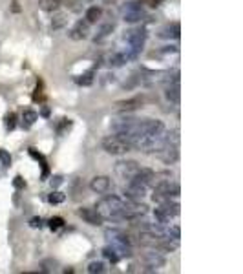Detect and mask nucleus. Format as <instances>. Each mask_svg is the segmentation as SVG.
<instances>
[{
  "mask_svg": "<svg viewBox=\"0 0 243 274\" xmlns=\"http://www.w3.org/2000/svg\"><path fill=\"white\" fill-rule=\"evenodd\" d=\"M147 29L145 27H135V29H130V31H126V35H124V41L128 42L130 48H128V53H126V57L128 59H135L139 55V51L143 50V46H145V42H147Z\"/></svg>",
  "mask_w": 243,
  "mask_h": 274,
  "instance_id": "1",
  "label": "nucleus"
},
{
  "mask_svg": "<svg viewBox=\"0 0 243 274\" xmlns=\"http://www.w3.org/2000/svg\"><path fill=\"white\" fill-rule=\"evenodd\" d=\"M102 148H105V152H108L112 155H123L132 150V145L115 133V135H108L102 139Z\"/></svg>",
  "mask_w": 243,
  "mask_h": 274,
  "instance_id": "2",
  "label": "nucleus"
},
{
  "mask_svg": "<svg viewBox=\"0 0 243 274\" xmlns=\"http://www.w3.org/2000/svg\"><path fill=\"white\" fill-rule=\"evenodd\" d=\"M145 8H143L141 2H137V0H130V2H126V4L121 8V17H123L124 22L128 24H135L139 22V20H143L145 18Z\"/></svg>",
  "mask_w": 243,
  "mask_h": 274,
  "instance_id": "3",
  "label": "nucleus"
},
{
  "mask_svg": "<svg viewBox=\"0 0 243 274\" xmlns=\"http://www.w3.org/2000/svg\"><path fill=\"white\" fill-rule=\"evenodd\" d=\"M139 168H141V166L137 164V161H119V163L115 164V174H117L121 179H124V181H130V179L137 174Z\"/></svg>",
  "mask_w": 243,
  "mask_h": 274,
  "instance_id": "4",
  "label": "nucleus"
},
{
  "mask_svg": "<svg viewBox=\"0 0 243 274\" xmlns=\"http://www.w3.org/2000/svg\"><path fill=\"white\" fill-rule=\"evenodd\" d=\"M145 261H147V269H145V272H156L157 269L165 267V263H166L163 252H156V249L152 252H147V254H145Z\"/></svg>",
  "mask_w": 243,
  "mask_h": 274,
  "instance_id": "5",
  "label": "nucleus"
},
{
  "mask_svg": "<svg viewBox=\"0 0 243 274\" xmlns=\"http://www.w3.org/2000/svg\"><path fill=\"white\" fill-rule=\"evenodd\" d=\"M147 196V187H143L139 183L126 181V187H124V197H128L132 201H141Z\"/></svg>",
  "mask_w": 243,
  "mask_h": 274,
  "instance_id": "6",
  "label": "nucleus"
},
{
  "mask_svg": "<svg viewBox=\"0 0 243 274\" xmlns=\"http://www.w3.org/2000/svg\"><path fill=\"white\" fill-rule=\"evenodd\" d=\"M77 214L79 218H83L88 225H93V227H99V225L105 223V219L101 218V214L95 209H79Z\"/></svg>",
  "mask_w": 243,
  "mask_h": 274,
  "instance_id": "7",
  "label": "nucleus"
},
{
  "mask_svg": "<svg viewBox=\"0 0 243 274\" xmlns=\"http://www.w3.org/2000/svg\"><path fill=\"white\" fill-rule=\"evenodd\" d=\"M88 37H90V22L86 20H79L70 31V39H74V41H84Z\"/></svg>",
  "mask_w": 243,
  "mask_h": 274,
  "instance_id": "8",
  "label": "nucleus"
},
{
  "mask_svg": "<svg viewBox=\"0 0 243 274\" xmlns=\"http://www.w3.org/2000/svg\"><path fill=\"white\" fill-rule=\"evenodd\" d=\"M132 183H139L143 187H148V185H154L156 183V174L152 172L150 168H139L137 174L130 179Z\"/></svg>",
  "mask_w": 243,
  "mask_h": 274,
  "instance_id": "9",
  "label": "nucleus"
},
{
  "mask_svg": "<svg viewBox=\"0 0 243 274\" xmlns=\"http://www.w3.org/2000/svg\"><path fill=\"white\" fill-rule=\"evenodd\" d=\"M112 187V181L110 178H106V176H97V178L92 179V183H90V188H92L93 192H97V194H106V192L110 190Z\"/></svg>",
  "mask_w": 243,
  "mask_h": 274,
  "instance_id": "10",
  "label": "nucleus"
},
{
  "mask_svg": "<svg viewBox=\"0 0 243 274\" xmlns=\"http://www.w3.org/2000/svg\"><path fill=\"white\" fill-rule=\"evenodd\" d=\"M165 97L168 102L172 105H178L179 99H181V91H179V82H170L165 90Z\"/></svg>",
  "mask_w": 243,
  "mask_h": 274,
  "instance_id": "11",
  "label": "nucleus"
},
{
  "mask_svg": "<svg viewBox=\"0 0 243 274\" xmlns=\"http://www.w3.org/2000/svg\"><path fill=\"white\" fill-rule=\"evenodd\" d=\"M141 105H143L141 97H133V99L121 100V102H117V110H119V112H132V110H137Z\"/></svg>",
  "mask_w": 243,
  "mask_h": 274,
  "instance_id": "12",
  "label": "nucleus"
},
{
  "mask_svg": "<svg viewBox=\"0 0 243 274\" xmlns=\"http://www.w3.org/2000/svg\"><path fill=\"white\" fill-rule=\"evenodd\" d=\"M179 35H181V27H179L178 22L168 24L159 31V37H163V39H179Z\"/></svg>",
  "mask_w": 243,
  "mask_h": 274,
  "instance_id": "13",
  "label": "nucleus"
},
{
  "mask_svg": "<svg viewBox=\"0 0 243 274\" xmlns=\"http://www.w3.org/2000/svg\"><path fill=\"white\" fill-rule=\"evenodd\" d=\"M29 155H31L33 159L35 161H39L41 163V166H42V179H46L48 178V174H50V168H48V161H46V157L42 154H39L35 148H29Z\"/></svg>",
  "mask_w": 243,
  "mask_h": 274,
  "instance_id": "14",
  "label": "nucleus"
},
{
  "mask_svg": "<svg viewBox=\"0 0 243 274\" xmlns=\"http://www.w3.org/2000/svg\"><path fill=\"white\" fill-rule=\"evenodd\" d=\"M126 60H128L126 53H112L110 57H108V62L106 64H108V66H114V68H119Z\"/></svg>",
  "mask_w": 243,
  "mask_h": 274,
  "instance_id": "15",
  "label": "nucleus"
},
{
  "mask_svg": "<svg viewBox=\"0 0 243 274\" xmlns=\"http://www.w3.org/2000/svg\"><path fill=\"white\" fill-rule=\"evenodd\" d=\"M37 119H39L37 112H33V110H24V114H22V126H24V128L33 126Z\"/></svg>",
  "mask_w": 243,
  "mask_h": 274,
  "instance_id": "16",
  "label": "nucleus"
},
{
  "mask_svg": "<svg viewBox=\"0 0 243 274\" xmlns=\"http://www.w3.org/2000/svg\"><path fill=\"white\" fill-rule=\"evenodd\" d=\"M101 15H102V9L97 8V6H92V8L86 11V22H90V24L97 22V20L101 18Z\"/></svg>",
  "mask_w": 243,
  "mask_h": 274,
  "instance_id": "17",
  "label": "nucleus"
},
{
  "mask_svg": "<svg viewBox=\"0 0 243 274\" xmlns=\"http://www.w3.org/2000/svg\"><path fill=\"white\" fill-rule=\"evenodd\" d=\"M102 256H105L108 261H112V263H117V261L121 260L119 254H117V251H115L112 245H108V247H105V249H102Z\"/></svg>",
  "mask_w": 243,
  "mask_h": 274,
  "instance_id": "18",
  "label": "nucleus"
},
{
  "mask_svg": "<svg viewBox=\"0 0 243 274\" xmlns=\"http://www.w3.org/2000/svg\"><path fill=\"white\" fill-rule=\"evenodd\" d=\"M112 31H114V24H102V26L99 27V31H97V35H95V42H101L102 39H106Z\"/></svg>",
  "mask_w": 243,
  "mask_h": 274,
  "instance_id": "19",
  "label": "nucleus"
},
{
  "mask_svg": "<svg viewBox=\"0 0 243 274\" xmlns=\"http://www.w3.org/2000/svg\"><path fill=\"white\" fill-rule=\"evenodd\" d=\"M88 272L90 274H102L106 272V265L102 261H92V263L88 265Z\"/></svg>",
  "mask_w": 243,
  "mask_h": 274,
  "instance_id": "20",
  "label": "nucleus"
},
{
  "mask_svg": "<svg viewBox=\"0 0 243 274\" xmlns=\"http://www.w3.org/2000/svg\"><path fill=\"white\" fill-rule=\"evenodd\" d=\"M66 22H68V18H66L64 13H59L53 17V20H51V29H60V27H64Z\"/></svg>",
  "mask_w": 243,
  "mask_h": 274,
  "instance_id": "21",
  "label": "nucleus"
},
{
  "mask_svg": "<svg viewBox=\"0 0 243 274\" xmlns=\"http://www.w3.org/2000/svg\"><path fill=\"white\" fill-rule=\"evenodd\" d=\"M39 6H41L44 11H55L60 6V0H39Z\"/></svg>",
  "mask_w": 243,
  "mask_h": 274,
  "instance_id": "22",
  "label": "nucleus"
},
{
  "mask_svg": "<svg viewBox=\"0 0 243 274\" xmlns=\"http://www.w3.org/2000/svg\"><path fill=\"white\" fill-rule=\"evenodd\" d=\"M92 82H93V70L81 75V77H77V84H81V86H90Z\"/></svg>",
  "mask_w": 243,
  "mask_h": 274,
  "instance_id": "23",
  "label": "nucleus"
},
{
  "mask_svg": "<svg viewBox=\"0 0 243 274\" xmlns=\"http://www.w3.org/2000/svg\"><path fill=\"white\" fill-rule=\"evenodd\" d=\"M4 124L8 130H13L15 126H17V115L13 114V112H10V114H6L4 117Z\"/></svg>",
  "mask_w": 243,
  "mask_h": 274,
  "instance_id": "24",
  "label": "nucleus"
},
{
  "mask_svg": "<svg viewBox=\"0 0 243 274\" xmlns=\"http://www.w3.org/2000/svg\"><path fill=\"white\" fill-rule=\"evenodd\" d=\"M55 267H57V263L53 260H44L41 263V270H42V272H53V270H55Z\"/></svg>",
  "mask_w": 243,
  "mask_h": 274,
  "instance_id": "25",
  "label": "nucleus"
},
{
  "mask_svg": "<svg viewBox=\"0 0 243 274\" xmlns=\"http://www.w3.org/2000/svg\"><path fill=\"white\" fill-rule=\"evenodd\" d=\"M64 199H66V196L62 194V192H53V194H50V196H48V201H50V203H53V205H57V203H62Z\"/></svg>",
  "mask_w": 243,
  "mask_h": 274,
  "instance_id": "26",
  "label": "nucleus"
},
{
  "mask_svg": "<svg viewBox=\"0 0 243 274\" xmlns=\"http://www.w3.org/2000/svg\"><path fill=\"white\" fill-rule=\"evenodd\" d=\"M60 227H64V219H62V218H51L50 219V228H51V230H59Z\"/></svg>",
  "mask_w": 243,
  "mask_h": 274,
  "instance_id": "27",
  "label": "nucleus"
},
{
  "mask_svg": "<svg viewBox=\"0 0 243 274\" xmlns=\"http://www.w3.org/2000/svg\"><path fill=\"white\" fill-rule=\"evenodd\" d=\"M165 236L174 237V239H179V237H181V232H179V227H178V225H174V227H170L168 230H165Z\"/></svg>",
  "mask_w": 243,
  "mask_h": 274,
  "instance_id": "28",
  "label": "nucleus"
},
{
  "mask_svg": "<svg viewBox=\"0 0 243 274\" xmlns=\"http://www.w3.org/2000/svg\"><path fill=\"white\" fill-rule=\"evenodd\" d=\"M0 163H2V166H10L11 164V155L6 150H0Z\"/></svg>",
  "mask_w": 243,
  "mask_h": 274,
  "instance_id": "29",
  "label": "nucleus"
},
{
  "mask_svg": "<svg viewBox=\"0 0 243 274\" xmlns=\"http://www.w3.org/2000/svg\"><path fill=\"white\" fill-rule=\"evenodd\" d=\"M60 4H64L68 9H72V11H77V4H79V0H60Z\"/></svg>",
  "mask_w": 243,
  "mask_h": 274,
  "instance_id": "30",
  "label": "nucleus"
},
{
  "mask_svg": "<svg viewBox=\"0 0 243 274\" xmlns=\"http://www.w3.org/2000/svg\"><path fill=\"white\" fill-rule=\"evenodd\" d=\"M42 99H44V95H42V82H39L37 90H35V93H33V100L37 102V100H42Z\"/></svg>",
  "mask_w": 243,
  "mask_h": 274,
  "instance_id": "31",
  "label": "nucleus"
},
{
  "mask_svg": "<svg viewBox=\"0 0 243 274\" xmlns=\"http://www.w3.org/2000/svg\"><path fill=\"white\" fill-rule=\"evenodd\" d=\"M13 185H15V188H19V190H20V188L26 187V181H24V179L20 178V176H17V178L13 179Z\"/></svg>",
  "mask_w": 243,
  "mask_h": 274,
  "instance_id": "32",
  "label": "nucleus"
},
{
  "mask_svg": "<svg viewBox=\"0 0 243 274\" xmlns=\"http://www.w3.org/2000/svg\"><path fill=\"white\" fill-rule=\"evenodd\" d=\"M42 225H44V221H42L41 218H33L31 221H29V227H33V228H41Z\"/></svg>",
  "mask_w": 243,
  "mask_h": 274,
  "instance_id": "33",
  "label": "nucleus"
},
{
  "mask_svg": "<svg viewBox=\"0 0 243 274\" xmlns=\"http://www.w3.org/2000/svg\"><path fill=\"white\" fill-rule=\"evenodd\" d=\"M163 2H165V0H145V4H148L150 8H159Z\"/></svg>",
  "mask_w": 243,
  "mask_h": 274,
  "instance_id": "34",
  "label": "nucleus"
},
{
  "mask_svg": "<svg viewBox=\"0 0 243 274\" xmlns=\"http://www.w3.org/2000/svg\"><path fill=\"white\" fill-rule=\"evenodd\" d=\"M55 179V181H53V185H55V187H59L60 183H62V178H60V176H57V178H53Z\"/></svg>",
  "mask_w": 243,
  "mask_h": 274,
  "instance_id": "35",
  "label": "nucleus"
}]
</instances>
